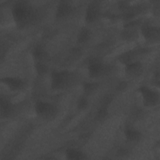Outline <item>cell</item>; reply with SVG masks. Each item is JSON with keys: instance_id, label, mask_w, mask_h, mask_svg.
Masks as SVG:
<instances>
[{"instance_id": "obj_6", "label": "cell", "mask_w": 160, "mask_h": 160, "mask_svg": "<svg viewBox=\"0 0 160 160\" xmlns=\"http://www.w3.org/2000/svg\"><path fill=\"white\" fill-rule=\"evenodd\" d=\"M103 71V65L101 61L97 59H92L89 61L88 65V71L90 76L96 77L101 74Z\"/></svg>"}, {"instance_id": "obj_10", "label": "cell", "mask_w": 160, "mask_h": 160, "mask_svg": "<svg viewBox=\"0 0 160 160\" xmlns=\"http://www.w3.org/2000/svg\"><path fill=\"white\" fill-rule=\"evenodd\" d=\"M126 72L130 75H136L141 70V64L136 62H131L126 64Z\"/></svg>"}, {"instance_id": "obj_5", "label": "cell", "mask_w": 160, "mask_h": 160, "mask_svg": "<svg viewBox=\"0 0 160 160\" xmlns=\"http://www.w3.org/2000/svg\"><path fill=\"white\" fill-rule=\"evenodd\" d=\"M2 82L10 89L19 90L24 86V82L19 78L14 77H6L2 79Z\"/></svg>"}, {"instance_id": "obj_7", "label": "cell", "mask_w": 160, "mask_h": 160, "mask_svg": "<svg viewBox=\"0 0 160 160\" xmlns=\"http://www.w3.org/2000/svg\"><path fill=\"white\" fill-rule=\"evenodd\" d=\"M98 12H99V9H98V4L96 2H92L90 4L86 11V14H85L86 20L89 22H93L96 19L98 15Z\"/></svg>"}, {"instance_id": "obj_14", "label": "cell", "mask_w": 160, "mask_h": 160, "mask_svg": "<svg viewBox=\"0 0 160 160\" xmlns=\"http://www.w3.org/2000/svg\"><path fill=\"white\" fill-rule=\"evenodd\" d=\"M89 37V32L86 29H82L79 35H78V41L80 42H84L86 41Z\"/></svg>"}, {"instance_id": "obj_15", "label": "cell", "mask_w": 160, "mask_h": 160, "mask_svg": "<svg viewBox=\"0 0 160 160\" xmlns=\"http://www.w3.org/2000/svg\"><path fill=\"white\" fill-rule=\"evenodd\" d=\"M33 56L37 59H41L45 56V52L41 47L36 48L33 51Z\"/></svg>"}, {"instance_id": "obj_19", "label": "cell", "mask_w": 160, "mask_h": 160, "mask_svg": "<svg viewBox=\"0 0 160 160\" xmlns=\"http://www.w3.org/2000/svg\"><path fill=\"white\" fill-rule=\"evenodd\" d=\"M106 114V109L105 108H101L100 110H99L98 113V116L99 118H104Z\"/></svg>"}, {"instance_id": "obj_18", "label": "cell", "mask_w": 160, "mask_h": 160, "mask_svg": "<svg viewBox=\"0 0 160 160\" xmlns=\"http://www.w3.org/2000/svg\"><path fill=\"white\" fill-rule=\"evenodd\" d=\"M95 84L92 83H87L84 85V90L87 92H90L92 91L94 89Z\"/></svg>"}, {"instance_id": "obj_12", "label": "cell", "mask_w": 160, "mask_h": 160, "mask_svg": "<svg viewBox=\"0 0 160 160\" xmlns=\"http://www.w3.org/2000/svg\"><path fill=\"white\" fill-rule=\"evenodd\" d=\"M124 134L127 139L129 141H136L140 137V132L132 128H127L124 130Z\"/></svg>"}, {"instance_id": "obj_16", "label": "cell", "mask_w": 160, "mask_h": 160, "mask_svg": "<svg viewBox=\"0 0 160 160\" xmlns=\"http://www.w3.org/2000/svg\"><path fill=\"white\" fill-rule=\"evenodd\" d=\"M36 69L37 72L39 74H44L47 71V68L45 66V64H42L41 62H38L36 64Z\"/></svg>"}, {"instance_id": "obj_9", "label": "cell", "mask_w": 160, "mask_h": 160, "mask_svg": "<svg viewBox=\"0 0 160 160\" xmlns=\"http://www.w3.org/2000/svg\"><path fill=\"white\" fill-rule=\"evenodd\" d=\"M71 10V7L69 4L66 2H61L58 6L56 9V16L61 18L68 16Z\"/></svg>"}, {"instance_id": "obj_3", "label": "cell", "mask_w": 160, "mask_h": 160, "mask_svg": "<svg viewBox=\"0 0 160 160\" xmlns=\"http://www.w3.org/2000/svg\"><path fill=\"white\" fill-rule=\"evenodd\" d=\"M69 74L67 71H54L51 75V86L56 89H61L68 81Z\"/></svg>"}, {"instance_id": "obj_2", "label": "cell", "mask_w": 160, "mask_h": 160, "mask_svg": "<svg viewBox=\"0 0 160 160\" xmlns=\"http://www.w3.org/2000/svg\"><path fill=\"white\" fill-rule=\"evenodd\" d=\"M139 91L141 94L143 103L147 106H156L159 102V94L156 91H154L146 86H141Z\"/></svg>"}, {"instance_id": "obj_4", "label": "cell", "mask_w": 160, "mask_h": 160, "mask_svg": "<svg viewBox=\"0 0 160 160\" xmlns=\"http://www.w3.org/2000/svg\"><path fill=\"white\" fill-rule=\"evenodd\" d=\"M35 111L38 115L42 117L49 118L54 114L55 108L50 103L44 101H39L35 105Z\"/></svg>"}, {"instance_id": "obj_11", "label": "cell", "mask_w": 160, "mask_h": 160, "mask_svg": "<svg viewBox=\"0 0 160 160\" xmlns=\"http://www.w3.org/2000/svg\"><path fill=\"white\" fill-rule=\"evenodd\" d=\"M66 157L69 159H82L84 158V154L76 149H69L66 151Z\"/></svg>"}, {"instance_id": "obj_17", "label": "cell", "mask_w": 160, "mask_h": 160, "mask_svg": "<svg viewBox=\"0 0 160 160\" xmlns=\"http://www.w3.org/2000/svg\"><path fill=\"white\" fill-rule=\"evenodd\" d=\"M88 105V101L86 98H81L78 102V106L79 109H84Z\"/></svg>"}, {"instance_id": "obj_13", "label": "cell", "mask_w": 160, "mask_h": 160, "mask_svg": "<svg viewBox=\"0 0 160 160\" xmlns=\"http://www.w3.org/2000/svg\"><path fill=\"white\" fill-rule=\"evenodd\" d=\"M11 110V106L10 103L5 99H1V113L7 115L8 114Z\"/></svg>"}, {"instance_id": "obj_8", "label": "cell", "mask_w": 160, "mask_h": 160, "mask_svg": "<svg viewBox=\"0 0 160 160\" xmlns=\"http://www.w3.org/2000/svg\"><path fill=\"white\" fill-rule=\"evenodd\" d=\"M142 34L144 38L147 39H151L152 38H155L156 36L159 35V31L156 28L148 25L144 26L142 28Z\"/></svg>"}, {"instance_id": "obj_1", "label": "cell", "mask_w": 160, "mask_h": 160, "mask_svg": "<svg viewBox=\"0 0 160 160\" xmlns=\"http://www.w3.org/2000/svg\"><path fill=\"white\" fill-rule=\"evenodd\" d=\"M12 12L14 21L20 24H25L29 21L32 16L31 8L24 2L16 4L13 7Z\"/></svg>"}]
</instances>
